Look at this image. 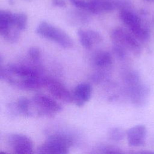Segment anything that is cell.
<instances>
[{"label": "cell", "instance_id": "9", "mask_svg": "<svg viewBox=\"0 0 154 154\" xmlns=\"http://www.w3.org/2000/svg\"><path fill=\"white\" fill-rule=\"evenodd\" d=\"M6 141L13 152L17 154H29L32 152L33 143L26 135L13 133L8 135Z\"/></svg>", "mask_w": 154, "mask_h": 154}, {"label": "cell", "instance_id": "16", "mask_svg": "<svg viewBox=\"0 0 154 154\" xmlns=\"http://www.w3.org/2000/svg\"><path fill=\"white\" fill-rule=\"evenodd\" d=\"M16 104L20 114L26 117H30L33 116L31 100H29L26 97H22L18 99Z\"/></svg>", "mask_w": 154, "mask_h": 154}, {"label": "cell", "instance_id": "11", "mask_svg": "<svg viewBox=\"0 0 154 154\" xmlns=\"http://www.w3.org/2000/svg\"><path fill=\"white\" fill-rule=\"evenodd\" d=\"M147 130L143 125H135L126 132L128 144L132 147H140L145 144Z\"/></svg>", "mask_w": 154, "mask_h": 154}, {"label": "cell", "instance_id": "5", "mask_svg": "<svg viewBox=\"0 0 154 154\" xmlns=\"http://www.w3.org/2000/svg\"><path fill=\"white\" fill-rule=\"evenodd\" d=\"M32 114L51 117L62 110L60 103L52 97L43 94H37L31 99Z\"/></svg>", "mask_w": 154, "mask_h": 154}, {"label": "cell", "instance_id": "6", "mask_svg": "<svg viewBox=\"0 0 154 154\" xmlns=\"http://www.w3.org/2000/svg\"><path fill=\"white\" fill-rule=\"evenodd\" d=\"M111 37L114 43L120 45L135 56L140 55L141 45L139 40L131 31L123 28H117L112 31Z\"/></svg>", "mask_w": 154, "mask_h": 154}, {"label": "cell", "instance_id": "10", "mask_svg": "<svg viewBox=\"0 0 154 154\" xmlns=\"http://www.w3.org/2000/svg\"><path fill=\"white\" fill-rule=\"evenodd\" d=\"M45 86L47 87L50 93L55 98L67 103L73 101L72 95L66 86L61 82L46 77Z\"/></svg>", "mask_w": 154, "mask_h": 154}, {"label": "cell", "instance_id": "21", "mask_svg": "<svg viewBox=\"0 0 154 154\" xmlns=\"http://www.w3.org/2000/svg\"><path fill=\"white\" fill-rule=\"evenodd\" d=\"M107 76L103 72H96L91 75V79L94 82H101L106 78Z\"/></svg>", "mask_w": 154, "mask_h": 154}, {"label": "cell", "instance_id": "7", "mask_svg": "<svg viewBox=\"0 0 154 154\" xmlns=\"http://www.w3.org/2000/svg\"><path fill=\"white\" fill-rule=\"evenodd\" d=\"M70 145L67 140L57 134L49 132L45 143L37 149L40 154H66Z\"/></svg>", "mask_w": 154, "mask_h": 154}, {"label": "cell", "instance_id": "13", "mask_svg": "<svg viewBox=\"0 0 154 154\" xmlns=\"http://www.w3.org/2000/svg\"><path fill=\"white\" fill-rule=\"evenodd\" d=\"M92 87L88 83L77 85L73 91V102L78 106H82L91 97Z\"/></svg>", "mask_w": 154, "mask_h": 154}, {"label": "cell", "instance_id": "20", "mask_svg": "<svg viewBox=\"0 0 154 154\" xmlns=\"http://www.w3.org/2000/svg\"><path fill=\"white\" fill-rule=\"evenodd\" d=\"M28 55L33 62H38L41 56L40 49L36 46H32L29 48L28 51Z\"/></svg>", "mask_w": 154, "mask_h": 154}, {"label": "cell", "instance_id": "18", "mask_svg": "<svg viewBox=\"0 0 154 154\" xmlns=\"http://www.w3.org/2000/svg\"><path fill=\"white\" fill-rule=\"evenodd\" d=\"M97 150L101 153H122L119 148L109 144H100L97 147Z\"/></svg>", "mask_w": 154, "mask_h": 154}, {"label": "cell", "instance_id": "1", "mask_svg": "<svg viewBox=\"0 0 154 154\" xmlns=\"http://www.w3.org/2000/svg\"><path fill=\"white\" fill-rule=\"evenodd\" d=\"M0 77L11 85L25 90L45 86L46 79L35 68L20 63H10L1 67Z\"/></svg>", "mask_w": 154, "mask_h": 154}, {"label": "cell", "instance_id": "15", "mask_svg": "<svg viewBox=\"0 0 154 154\" xmlns=\"http://www.w3.org/2000/svg\"><path fill=\"white\" fill-rule=\"evenodd\" d=\"M94 64L100 68H106L109 67L112 63V57L111 54L107 51H100L97 52L93 58Z\"/></svg>", "mask_w": 154, "mask_h": 154}, {"label": "cell", "instance_id": "2", "mask_svg": "<svg viewBox=\"0 0 154 154\" xmlns=\"http://www.w3.org/2000/svg\"><path fill=\"white\" fill-rule=\"evenodd\" d=\"M27 16L23 13H12L7 10L0 11V34L7 42L16 43L20 32L27 25Z\"/></svg>", "mask_w": 154, "mask_h": 154}, {"label": "cell", "instance_id": "17", "mask_svg": "<svg viewBox=\"0 0 154 154\" xmlns=\"http://www.w3.org/2000/svg\"><path fill=\"white\" fill-rule=\"evenodd\" d=\"M126 135V132L123 129L119 127L111 128L108 130V138L114 141L118 142L122 141Z\"/></svg>", "mask_w": 154, "mask_h": 154}, {"label": "cell", "instance_id": "19", "mask_svg": "<svg viewBox=\"0 0 154 154\" xmlns=\"http://www.w3.org/2000/svg\"><path fill=\"white\" fill-rule=\"evenodd\" d=\"M112 50L113 52L115 54L117 57L119 58L120 60H124L126 58L128 51L120 45L113 43Z\"/></svg>", "mask_w": 154, "mask_h": 154}, {"label": "cell", "instance_id": "8", "mask_svg": "<svg viewBox=\"0 0 154 154\" xmlns=\"http://www.w3.org/2000/svg\"><path fill=\"white\" fill-rule=\"evenodd\" d=\"M125 87L126 94L133 105L142 106L147 103L150 95V88L141 79Z\"/></svg>", "mask_w": 154, "mask_h": 154}, {"label": "cell", "instance_id": "4", "mask_svg": "<svg viewBox=\"0 0 154 154\" xmlns=\"http://www.w3.org/2000/svg\"><path fill=\"white\" fill-rule=\"evenodd\" d=\"M119 16L123 23L139 41L145 42L149 39V29L137 14L129 10L122 9Z\"/></svg>", "mask_w": 154, "mask_h": 154}, {"label": "cell", "instance_id": "12", "mask_svg": "<svg viewBox=\"0 0 154 154\" xmlns=\"http://www.w3.org/2000/svg\"><path fill=\"white\" fill-rule=\"evenodd\" d=\"M119 0H89L87 11L99 14L111 11L120 6Z\"/></svg>", "mask_w": 154, "mask_h": 154}, {"label": "cell", "instance_id": "14", "mask_svg": "<svg viewBox=\"0 0 154 154\" xmlns=\"http://www.w3.org/2000/svg\"><path fill=\"white\" fill-rule=\"evenodd\" d=\"M77 34L81 44L86 49H90L93 45L100 42L102 40L101 35L92 29H79Z\"/></svg>", "mask_w": 154, "mask_h": 154}, {"label": "cell", "instance_id": "3", "mask_svg": "<svg viewBox=\"0 0 154 154\" xmlns=\"http://www.w3.org/2000/svg\"><path fill=\"white\" fill-rule=\"evenodd\" d=\"M35 31L41 37L54 42L64 48H70L73 45V41L67 33L48 22H41Z\"/></svg>", "mask_w": 154, "mask_h": 154}]
</instances>
